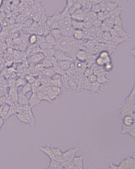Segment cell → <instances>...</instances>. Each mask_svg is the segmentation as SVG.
I'll return each instance as SVG.
<instances>
[{
	"label": "cell",
	"mask_w": 135,
	"mask_h": 169,
	"mask_svg": "<svg viewBox=\"0 0 135 169\" xmlns=\"http://www.w3.org/2000/svg\"><path fill=\"white\" fill-rule=\"evenodd\" d=\"M69 39L70 38L62 36L61 38L57 40V44L56 46H55V49L60 50L67 53L69 50Z\"/></svg>",
	"instance_id": "1"
},
{
	"label": "cell",
	"mask_w": 135,
	"mask_h": 169,
	"mask_svg": "<svg viewBox=\"0 0 135 169\" xmlns=\"http://www.w3.org/2000/svg\"><path fill=\"white\" fill-rule=\"evenodd\" d=\"M22 113L24 115L27 120L30 122L31 127L34 126L36 125V119L32 112V108L29 105H24L23 106Z\"/></svg>",
	"instance_id": "2"
},
{
	"label": "cell",
	"mask_w": 135,
	"mask_h": 169,
	"mask_svg": "<svg viewBox=\"0 0 135 169\" xmlns=\"http://www.w3.org/2000/svg\"><path fill=\"white\" fill-rule=\"evenodd\" d=\"M45 58V56L42 53V52H39L28 57L27 62L30 66L35 65L36 64L40 63Z\"/></svg>",
	"instance_id": "3"
},
{
	"label": "cell",
	"mask_w": 135,
	"mask_h": 169,
	"mask_svg": "<svg viewBox=\"0 0 135 169\" xmlns=\"http://www.w3.org/2000/svg\"><path fill=\"white\" fill-rule=\"evenodd\" d=\"M78 150H79L78 147L70 148L68 149L67 151L63 152L62 156L64 161H73L74 156H76V154Z\"/></svg>",
	"instance_id": "4"
},
{
	"label": "cell",
	"mask_w": 135,
	"mask_h": 169,
	"mask_svg": "<svg viewBox=\"0 0 135 169\" xmlns=\"http://www.w3.org/2000/svg\"><path fill=\"white\" fill-rule=\"evenodd\" d=\"M54 57L58 60V62L60 61H63V60H70L74 62L71 57H70L65 52L61 51L60 50L55 49V55Z\"/></svg>",
	"instance_id": "5"
},
{
	"label": "cell",
	"mask_w": 135,
	"mask_h": 169,
	"mask_svg": "<svg viewBox=\"0 0 135 169\" xmlns=\"http://www.w3.org/2000/svg\"><path fill=\"white\" fill-rule=\"evenodd\" d=\"M85 13L86 12L82 8H80L75 11L70 16L72 20L78 21H84Z\"/></svg>",
	"instance_id": "6"
},
{
	"label": "cell",
	"mask_w": 135,
	"mask_h": 169,
	"mask_svg": "<svg viewBox=\"0 0 135 169\" xmlns=\"http://www.w3.org/2000/svg\"><path fill=\"white\" fill-rule=\"evenodd\" d=\"M41 101L39 98L36 93L32 92V94L29 99V105L32 108L34 106H39L41 103Z\"/></svg>",
	"instance_id": "7"
},
{
	"label": "cell",
	"mask_w": 135,
	"mask_h": 169,
	"mask_svg": "<svg viewBox=\"0 0 135 169\" xmlns=\"http://www.w3.org/2000/svg\"><path fill=\"white\" fill-rule=\"evenodd\" d=\"M72 18L70 14H68L67 16H65L64 18L61 20L59 22V29H61L64 27L71 26L72 24Z\"/></svg>",
	"instance_id": "8"
},
{
	"label": "cell",
	"mask_w": 135,
	"mask_h": 169,
	"mask_svg": "<svg viewBox=\"0 0 135 169\" xmlns=\"http://www.w3.org/2000/svg\"><path fill=\"white\" fill-rule=\"evenodd\" d=\"M39 149L43 153H45V155H47V156H48L50 159H55V157L52 152V151L51 149V146L49 145L48 143H47L45 146L40 147Z\"/></svg>",
	"instance_id": "9"
},
{
	"label": "cell",
	"mask_w": 135,
	"mask_h": 169,
	"mask_svg": "<svg viewBox=\"0 0 135 169\" xmlns=\"http://www.w3.org/2000/svg\"><path fill=\"white\" fill-rule=\"evenodd\" d=\"M135 123L134 117L130 114L126 115L122 118V123L124 126H131Z\"/></svg>",
	"instance_id": "10"
},
{
	"label": "cell",
	"mask_w": 135,
	"mask_h": 169,
	"mask_svg": "<svg viewBox=\"0 0 135 169\" xmlns=\"http://www.w3.org/2000/svg\"><path fill=\"white\" fill-rule=\"evenodd\" d=\"M61 79H62V93L66 92L68 91H70V88L68 84L69 76L66 73H64V74L61 75Z\"/></svg>",
	"instance_id": "11"
},
{
	"label": "cell",
	"mask_w": 135,
	"mask_h": 169,
	"mask_svg": "<svg viewBox=\"0 0 135 169\" xmlns=\"http://www.w3.org/2000/svg\"><path fill=\"white\" fill-rule=\"evenodd\" d=\"M73 161L76 169H84V156L82 155L74 156Z\"/></svg>",
	"instance_id": "12"
},
{
	"label": "cell",
	"mask_w": 135,
	"mask_h": 169,
	"mask_svg": "<svg viewBox=\"0 0 135 169\" xmlns=\"http://www.w3.org/2000/svg\"><path fill=\"white\" fill-rule=\"evenodd\" d=\"M36 94L38 96L39 98L41 101H45L47 102H48L50 103H52L53 101H52L49 97L48 95L45 92L43 91L41 89V87L40 88L39 91L36 93Z\"/></svg>",
	"instance_id": "13"
},
{
	"label": "cell",
	"mask_w": 135,
	"mask_h": 169,
	"mask_svg": "<svg viewBox=\"0 0 135 169\" xmlns=\"http://www.w3.org/2000/svg\"><path fill=\"white\" fill-rule=\"evenodd\" d=\"M102 86V84H100L98 81H96L93 83H91L90 87V91L92 95L95 94H101V91L100 88Z\"/></svg>",
	"instance_id": "14"
},
{
	"label": "cell",
	"mask_w": 135,
	"mask_h": 169,
	"mask_svg": "<svg viewBox=\"0 0 135 169\" xmlns=\"http://www.w3.org/2000/svg\"><path fill=\"white\" fill-rule=\"evenodd\" d=\"M87 55V52L86 51L82 49H80L76 54V60H77L80 62H86Z\"/></svg>",
	"instance_id": "15"
},
{
	"label": "cell",
	"mask_w": 135,
	"mask_h": 169,
	"mask_svg": "<svg viewBox=\"0 0 135 169\" xmlns=\"http://www.w3.org/2000/svg\"><path fill=\"white\" fill-rule=\"evenodd\" d=\"M59 29L61 31L62 36L65 37H68V38L72 37V33L74 30L72 26H67V27H64Z\"/></svg>",
	"instance_id": "16"
},
{
	"label": "cell",
	"mask_w": 135,
	"mask_h": 169,
	"mask_svg": "<svg viewBox=\"0 0 135 169\" xmlns=\"http://www.w3.org/2000/svg\"><path fill=\"white\" fill-rule=\"evenodd\" d=\"M106 72L105 71L101 72L99 75H97V81L101 84H106L108 82H109L110 79L106 77Z\"/></svg>",
	"instance_id": "17"
},
{
	"label": "cell",
	"mask_w": 135,
	"mask_h": 169,
	"mask_svg": "<svg viewBox=\"0 0 135 169\" xmlns=\"http://www.w3.org/2000/svg\"><path fill=\"white\" fill-rule=\"evenodd\" d=\"M17 103L22 106L29 105V99L26 97V95L19 93H18Z\"/></svg>",
	"instance_id": "18"
},
{
	"label": "cell",
	"mask_w": 135,
	"mask_h": 169,
	"mask_svg": "<svg viewBox=\"0 0 135 169\" xmlns=\"http://www.w3.org/2000/svg\"><path fill=\"white\" fill-rule=\"evenodd\" d=\"M74 62L70 61V60L60 61V62H58V65L64 71L66 72L71 67V66L73 64Z\"/></svg>",
	"instance_id": "19"
},
{
	"label": "cell",
	"mask_w": 135,
	"mask_h": 169,
	"mask_svg": "<svg viewBox=\"0 0 135 169\" xmlns=\"http://www.w3.org/2000/svg\"><path fill=\"white\" fill-rule=\"evenodd\" d=\"M98 55L100 57L103 58L106 61V63L112 62V58L110 56V53L108 50H107L106 49L101 50L99 53Z\"/></svg>",
	"instance_id": "20"
},
{
	"label": "cell",
	"mask_w": 135,
	"mask_h": 169,
	"mask_svg": "<svg viewBox=\"0 0 135 169\" xmlns=\"http://www.w3.org/2000/svg\"><path fill=\"white\" fill-rule=\"evenodd\" d=\"M72 37L77 41L83 40L84 39V33L83 30H74Z\"/></svg>",
	"instance_id": "21"
},
{
	"label": "cell",
	"mask_w": 135,
	"mask_h": 169,
	"mask_svg": "<svg viewBox=\"0 0 135 169\" xmlns=\"http://www.w3.org/2000/svg\"><path fill=\"white\" fill-rule=\"evenodd\" d=\"M119 2H111L110 0H106V11L110 12L119 7Z\"/></svg>",
	"instance_id": "22"
},
{
	"label": "cell",
	"mask_w": 135,
	"mask_h": 169,
	"mask_svg": "<svg viewBox=\"0 0 135 169\" xmlns=\"http://www.w3.org/2000/svg\"><path fill=\"white\" fill-rule=\"evenodd\" d=\"M62 168L63 167L61 163L54 159H50L47 167V169H59Z\"/></svg>",
	"instance_id": "23"
},
{
	"label": "cell",
	"mask_w": 135,
	"mask_h": 169,
	"mask_svg": "<svg viewBox=\"0 0 135 169\" xmlns=\"http://www.w3.org/2000/svg\"><path fill=\"white\" fill-rule=\"evenodd\" d=\"M122 10H123V7L119 6L115 9L110 11L109 12L110 18H111L112 19H114L116 17L121 16Z\"/></svg>",
	"instance_id": "24"
},
{
	"label": "cell",
	"mask_w": 135,
	"mask_h": 169,
	"mask_svg": "<svg viewBox=\"0 0 135 169\" xmlns=\"http://www.w3.org/2000/svg\"><path fill=\"white\" fill-rule=\"evenodd\" d=\"M68 84H69V87L70 88V91H78L77 85L76 82L74 81V76H69Z\"/></svg>",
	"instance_id": "25"
},
{
	"label": "cell",
	"mask_w": 135,
	"mask_h": 169,
	"mask_svg": "<svg viewBox=\"0 0 135 169\" xmlns=\"http://www.w3.org/2000/svg\"><path fill=\"white\" fill-rule=\"evenodd\" d=\"M82 9L85 11L87 12L90 11L91 7L92 6V0H82Z\"/></svg>",
	"instance_id": "26"
},
{
	"label": "cell",
	"mask_w": 135,
	"mask_h": 169,
	"mask_svg": "<svg viewBox=\"0 0 135 169\" xmlns=\"http://www.w3.org/2000/svg\"><path fill=\"white\" fill-rule=\"evenodd\" d=\"M43 36H44L45 42L55 46H55H56V44H57V41L54 38V37L52 36L50 33H48V34Z\"/></svg>",
	"instance_id": "27"
},
{
	"label": "cell",
	"mask_w": 135,
	"mask_h": 169,
	"mask_svg": "<svg viewBox=\"0 0 135 169\" xmlns=\"http://www.w3.org/2000/svg\"><path fill=\"white\" fill-rule=\"evenodd\" d=\"M71 26L74 30H84V22L83 21H78L72 20Z\"/></svg>",
	"instance_id": "28"
},
{
	"label": "cell",
	"mask_w": 135,
	"mask_h": 169,
	"mask_svg": "<svg viewBox=\"0 0 135 169\" xmlns=\"http://www.w3.org/2000/svg\"><path fill=\"white\" fill-rule=\"evenodd\" d=\"M38 79L42 86H50L51 78L47 77L45 76H38Z\"/></svg>",
	"instance_id": "29"
},
{
	"label": "cell",
	"mask_w": 135,
	"mask_h": 169,
	"mask_svg": "<svg viewBox=\"0 0 135 169\" xmlns=\"http://www.w3.org/2000/svg\"><path fill=\"white\" fill-rule=\"evenodd\" d=\"M50 33H51L52 36L54 37L56 41L58 39L61 38L62 37V34H61V31L59 28L57 29H51L50 30Z\"/></svg>",
	"instance_id": "30"
},
{
	"label": "cell",
	"mask_w": 135,
	"mask_h": 169,
	"mask_svg": "<svg viewBox=\"0 0 135 169\" xmlns=\"http://www.w3.org/2000/svg\"><path fill=\"white\" fill-rule=\"evenodd\" d=\"M110 41L111 42H113V43H115L117 46L124 42L128 41L127 39L120 37H112V38Z\"/></svg>",
	"instance_id": "31"
},
{
	"label": "cell",
	"mask_w": 135,
	"mask_h": 169,
	"mask_svg": "<svg viewBox=\"0 0 135 169\" xmlns=\"http://www.w3.org/2000/svg\"><path fill=\"white\" fill-rule=\"evenodd\" d=\"M16 115L18 120H19L20 122H21L22 123L28 124V125H29L31 127V125L30 122L27 120V118H26V116H24V114H23L22 113H18V114H16Z\"/></svg>",
	"instance_id": "32"
},
{
	"label": "cell",
	"mask_w": 135,
	"mask_h": 169,
	"mask_svg": "<svg viewBox=\"0 0 135 169\" xmlns=\"http://www.w3.org/2000/svg\"><path fill=\"white\" fill-rule=\"evenodd\" d=\"M39 40V36L36 34H29L28 40H29V43L30 45H35L37 44Z\"/></svg>",
	"instance_id": "33"
},
{
	"label": "cell",
	"mask_w": 135,
	"mask_h": 169,
	"mask_svg": "<svg viewBox=\"0 0 135 169\" xmlns=\"http://www.w3.org/2000/svg\"><path fill=\"white\" fill-rule=\"evenodd\" d=\"M41 86H42V84H41L39 79H38V78H37L36 81L34 82H33L32 84H31L32 92L36 93L38 91H39L40 88L41 87Z\"/></svg>",
	"instance_id": "34"
},
{
	"label": "cell",
	"mask_w": 135,
	"mask_h": 169,
	"mask_svg": "<svg viewBox=\"0 0 135 169\" xmlns=\"http://www.w3.org/2000/svg\"><path fill=\"white\" fill-rule=\"evenodd\" d=\"M55 48L45 49L42 50V53L44 55L46 58H50L54 56L55 55Z\"/></svg>",
	"instance_id": "35"
},
{
	"label": "cell",
	"mask_w": 135,
	"mask_h": 169,
	"mask_svg": "<svg viewBox=\"0 0 135 169\" xmlns=\"http://www.w3.org/2000/svg\"><path fill=\"white\" fill-rule=\"evenodd\" d=\"M42 65L44 68H51L53 67V65L50 59L49 58H46L45 57L41 62Z\"/></svg>",
	"instance_id": "36"
},
{
	"label": "cell",
	"mask_w": 135,
	"mask_h": 169,
	"mask_svg": "<svg viewBox=\"0 0 135 169\" xmlns=\"http://www.w3.org/2000/svg\"><path fill=\"white\" fill-rule=\"evenodd\" d=\"M32 91V87L31 84L27 82L25 85H24L21 89V91L20 93H22L23 94L26 95L28 93Z\"/></svg>",
	"instance_id": "37"
},
{
	"label": "cell",
	"mask_w": 135,
	"mask_h": 169,
	"mask_svg": "<svg viewBox=\"0 0 135 169\" xmlns=\"http://www.w3.org/2000/svg\"><path fill=\"white\" fill-rule=\"evenodd\" d=\"M27 83L25 78L18 77L16 79V86L18 88L20 87H23Z\"/></svg>",
	"instance_id": "38"
},
{
	"label": "cell",
	"mask_w": 135,
	"mask_h": 169,
	"mask_svg": "<svg viewBox=\"0 0 135 169\" xmlns=\"http://www.w3.org/2000/svg\"><path fill=\"white\" fill-rule=\"evenodd\" d=\"M17 114L16 113V109L15 107V106H14V104L13 105H11L10 106V107H9V110L8 111V113L7 114V116L5 118V120H7L9 118H10L11 116H12L13 115H16Z\"/></svg>",
	"instance_id": "39"
},
{
	"label": "cell",
	"mask_w": 135,
	"mask_h": 169,
	"mask_svg": "<svg viewBox=\"0 0 135 169\" xmlns=\"http://www.w3.org/2000/svg\"><path fill=\"white\" fill-rule=\"evenodd\" d=\"M103 70H105V72H106L107 73L113 71V62H109L105 64L103 67Z\"/></svg>",
	"instance_id": "40"
},
{
	"label": "cell",
	"mask_w": 135,
	"mask_h": 169,
	"mask_svg": "<svg viewBox=\"0 0 135 169\" xmlns=\"http://www.w3.org/2000/svg\"><path fill=\"white\" fill-rule=\"evenodd\" d=\"M53 69L55 72V74H57L59 75H62L64 74V73H65V72L61 68V67L59 66V65H55L53 66L52 67Z\"/></svg>",
	"instance_id": "41"
},
{
	"label": "cell",
	"mask_w": 135,
	"mask_h": 169,
	"mask_svg": "<svg viewBox=\"0 0 135 169\" xmlns=\"http://www.w3.org/2000/svg\"><path fill=\"white\" fill-rule=\"evenodd\" d=\"M105 64H106V62L103 58L100 57L99 56H98V55L97 57L96 60H95V64L96 65L99 66V67H103Z\"/></svg>",
	"instance_id": "42"
},
{
	"label": "cell",
	"mask_w": 135,
	"mask_h": 169,
	"mask_svg": "<svg viewBox=\"0 0 135 169\" xmlns=\"http://www.w3.org/2000/svg\"><path fill=\"white\" fill-rule=\"evenodd\" d=\"M113 23H114V26H124L123 24V21L122 19L121 18V16L116 17L115 18L113 19Z\"/></svg>",
	"instance_id": "43"
},
{
	"label": "cell",
	"mask_w": 135,
	"mask_h": 169,
	"mask_svg": "<svg viewBox=\"0 0 135 169\" xmlns=\"http://www.w3.org/2000/svg\"><path fill=\"white\" fill-rule=\"evenodd\" d=\"M103 23H105L107 26H108L110 29H112L114 26V23H113V20L111 18H109L103 21Z\"/></svg>",
	"instance_id": "44"
},
{
	"label": "cell",
	"mask_w": 135,
	"mask_h": 169,
	"mask_svg": "<svg viewBox=\"0 0 135 169\" xmlns=\"http://www.w3.org/2000/svg\"><path fill=\"white\" fill-rule=\"evenodd\" d=\"M52 152L53 154L55 155V157H58V156H61L63 154V152H62L61 149L59 147H51Z\"/></svg>",
	"instance_id": "45"
},
{
	"label": "cell",
	"mask_w": 135,
	"mask_h": 169,
	"mask_svg": "<svg viewBox=\"0 0 135 169\" xmlns=\"http://www.w3.org/2000/svg\"><path fill=\"white\" fill-rule=\"evenodd\" d=\"M112 35L111 33L110 32V31H105L103 32V36L102 38L103 39V40H105L106 41H110L111 39L112 38Z\"/></svg>",
	"instance_id": "46"
},
{
	"label": "cell",
	"mask_w": 135,
	"mask_h": 169,
	"mask_svg": "<svg viewBox=\"0 0 135 169\" xmlns=\"http://www.w3.org/2000/svg\"><path fill=\"white\" fill-rule=\"evenodd\" d=\"M24 78L26 79V82H28L29 84H32L37 79V78H36L35 77V76H32V75H29V74L26 75Z\"/></svg>",
	"instance_id": "47"
},
{
	"label": "cell",
	"mask_w": 135,
	"mask_h": 169,
	"mask_svg": "<svg viewBox=\"0 0 135 169\" xmlns=\"http://www.w3.org/2000/svg\"><path fill=\"white\" fill-rule=\"evenodd\" d=\"M34 22V21L32 19H27L22 24L23 28L25 29L28 28Z\"/></svg>",
	"instance_id": "48"
},
{
	"label": "cell",
	"mask_w": 135,
	"mask_h": 169,
	"mask_svg": "<svg viewBox=\"0 0 135 169\" xmlns=\"http://www.w3.org/2000/svg\"><path fill=\"white\" fill-rule=\"evenodd\" d=\"M91 11H93L96 13H98L101 11V7L100 4H93L92 6L91 7V8L90 9Z\"/></svg>",
	"instance_id": "49"
},
{
	"label": "cell",
	"mask_w": 135,
	"mask_h": 169,
	"mask_svg": "<svg viewBox=\"0 0 135 169\" xmlns=\"http://www.w3.org/2000/svg\"><path fill=\"white\" fill-rule=\"evenodd\" d=\"M27 16L26 15L24 14H21L19 16H18L16 19V22L19 23H23L27 19Z\"/></svg>",
	"instance_id": "50"
},
{
	"label": "cell",
	"mask_w": 135,
	"mask_h": 169,
	"mask_svg": "<svg viewBox=\"0 0 135 169\" xmlns=\"http://www.w3.org/2000/svg\"><path fill=\"white\" fill-rule=\"evenodd\" d=\"M87 79L91 83H93L96 81H97V76L92 73L87 77Z\"/></svg>",
	"instance_id": "51"
},
{
	"label": "cell",
	"mask_w": 135,
	"mask_h": 169,
	"mask_svg": "<svg viewBox=\"0 0 135 169\" xmlns=\"http://www.w3.org/2000/svg\"><path fill=\"white\" fill-rule=\"evenodd\" d=\"M6 99L7 95H4L1 97H0V106H2L6 104Z\"/></svg>",
	"instance_id": "52"
},
{
	"label": "cell",
	"mask_w": 135,
	"mask_h": 169,
	"mask_svg": "<svg viewBox=\"0 0 135 169\" xmlns=\"http://www.w3.org/2000/svg\"><path fill=\"white\" fill-rule=\"evenodd\" d=\"M105 0H92V4H100L102 3Z\"/></svg>",
	"instance_id": "53"
},
{
	"label": "cell",
	"mask_w": 135,
	"mask_h": 169,
	"mask_svg": "<svg viewBox=\"0 0 135 169\" xmlns=\"http://www.w3.org/2000/svg\"><path fill=\"white\" fill-rule=\"evenodd\" d=\"M109 169H118V166L113 164V163H110Z\"/></svg>",
	"instance_id": "54"
},
{
	"label": "cell",
	"mask_w": 135,
	"mask_h": 169,
	"mask_svg": "<svg viewBox=\"0 0 135 169\" xmlns=\"http://www.w3.org/2000/svg\"><path fill=\"white\" fill-rule=\"evenodd\" d=\"M4 124V120L3 118L0 117V130L1 128L3 126Z\"/></svg>",
	"instance_id": "55"
},
{
	"label": "cell",
	"mask_w": 135,
	"mask_h": 169,
	"mask_svg": "<svg viewBox=\"0 0 135 169\" xmlns=\"http://www.w3.org/2000/svg\"><path fill=\"white\" fill-rule=\"evenodd\" d=\"M126 1H127V2H128V4H131L133 2H134V0H126Z\"/></svg>",
	"instance_id": "56"
},
{
	"label": "cell",
	"mask_w": 135,
	"mask_h": 169,
	"mask_svg": "<svg viewBox=\"0 0 135 169\" xmlns=\"http://www.w3.org/2000/svg\"><path fill=\"white\" fill-rule=\"evenodd\" d=\"M4 0H0V8L2 7L3 4Z\"/></svg>",
	"instance_id": "57"
},
{
	"label": "cell",
	"mask_w": 135,
	"mask_h": 169,
	"mask_svg": "<svg viewBox=\"0 0 135 169\" xmlns=\"http://www.w3.org/2000/svg\"><path fill=\"white\" fill-rule=\"evenodd\" d=\"M14 0H7V2L9 3H13Z\"/></svg>",
	"instance_id": "58"
},
{
	"label": "cell",
	"mask_w": 135,
	"mask_h": 169,
	"mask_svg": "<svg viewBox=\"0 0 135 169\" xmlns=\"http://www.w3.org/2000/svg\"><path fill=\"white\" fill-rule=\"evenodd\" d=\"M4 95L5 94H4L3 92H2V91H0V97H1L2 96H3V95Z\"/></svg>",
	"instance_id": "59"
}]
</instances>
